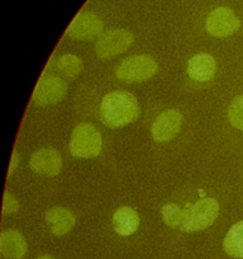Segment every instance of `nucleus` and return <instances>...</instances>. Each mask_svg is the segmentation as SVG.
Returning <instances> with one entry per match:
<instances>
[{"mask_svg":"<svg viewBox=\"0 0 243 259\" xmlns=\"http://www.w3.org/2000/svg\"><path fill=\"white\" fill-rule=\"evenodd\" d=\"M99 114L106 127L120 128L137 121L141 107L137 98L130 92L113 91L101 99Z\"/></svg>","mask_w":243,"mask_h":259,"instance_id":"1","label":"nucleus"},{"mask_svg":"<svg viewBox=\"0 0 243 259\" xmlns=\"http://www.w3.org/2000/svg\"><path fill=\"white\" fill-rule=\"evenodd\" d=\"M103 136L98 127L89 122L79 123L71 134L69 150L76 159H91L100 154Z\"/></svg>","mask_w":243,"mask_h":259,"instance_id":"2","label":"nucleus"},{"mask_svg":"<svg viewBox=\"0 0 243 259\" xmlns=\"http://www.w3.org/2000/svg\"><path fill=\"white\" fill-rule=\"evenodd\" d=\"M157 70V61L151 55H133L122 60L115 69V75L126 83H145L152 79Z\"/></svg>","mask_w":243,"mask_h":259,"instance_id":"3","label":"nucleus"},{"mask_svg":"<svg viewBox=\"0 0 243 259\" xmlns=\"http://www.w3.org/2000/svg\"><path fill=\"white\" fill-rule=\"evenodd\" d=\"M219 215V202L215 198L205 197L198 201L189 211L185 212L184 224L180 230L195 233L210 228Z\"/></svg>","mask_w":243,"mask_h":259,"instance_id":"4","label":"nucleus"},{"mask_svg":"<svg viewBox=\"0 0 243 259\" xmlns=\"http://www.w3.org/2000/svg\"><path fill=\"white\" fill-rule=\"evenodd\" d=\"M133 41H135V36L128 29H110L99 36L95 44V52L100 59H111L127 51L132 46Z\"/></svg>","mask_w":243,"mask_h":259,"instance_id":"5","label":"nucleus"},{"mask_svg":"<svg viewBox=\"0 0 243 259\" xmlns=\"http://www.w3.org/2000/svg\"><path fill=\"white\" fill-rule=\"evenodd\" d=\"M242 26L240 19L227 7H218L208 16L205 27L210 36L215 38H227L234 34Z\"/></svg>","mask_w":243,"mask_h":259,"instance_id":"6","label":"nucleus"},{"mask_svg":"<svg viewBox=\"0 0 243 259\" xmlns=\"http://www.w3.org/2000/svg\"><path fill=\"white\" fill-rule=\"evenodd\" d=\"M68 94V83L58 76L48 75L42 79L34 91L32 101L38 107L59 103Z\"/></svg>","mask_w":243,"mask_h":259,"instance_id":"7","label":"nucleus"},{"mask_svg":"<svg viewBox=\"0 0 243 259\" xmlns=\"http://www.w3.org/2000/svg\"><path fill=\"white\" fill-rule=\"evenodd\" d=\"M181 126H183V114L176 109H166L153 121L151 135L156 143H168L180 133Z\"/></svg>","mask_w":243,"mask_h":259,"instance_id":"8","label":"nucleus"},{"mask_svg":"<svg viewBox=\"0 0 243 259\" xmlns=\"http://www.w3.org/2000/svg\"><path fill=\"white\" fill-rule=\"evenodd\" d=\"M29 168L41 176L56 177L63 170V158L54 148L38 149L31 155Z\"/></svg>","mask_w":243,"mask_h":259,"instance_id":"9","label":"nucleus"},{"mask_svg":"<svg viewBox=\"0 0 243 259\" xmlns=\"http://www.w3.org/2000/svg\"><path fill=\"white\" fill-rule=\"evenodd\" d=\"M104 24L98 16L90 12H85L76 17L73 23L69 26L66 34L74 39L90 41L101 34Z\"/></svg>","mask_w":243,"mask_h":259,"instance_id":"10","label":"nucleus"},{"mask_svg":"<svg viewBox=\"0 0 243 259\" xmlns=\"http://www.w3.org/2000/svg\"><path fill=\"white\" fill-rule=\"evenodd\" d=\"M217 73V61L209 54L194 55L188 61V75L200 83L212 80Z\"/></svg>","mask_w":243,"mask_h":259,"instance_id":"11","label":"nucleus"},{"mask_svg":"<svg viewBox=\"0 0 243 259\" xmlns=\"http://www.w3.org/2000/svg\"><path fill=\"white\" fill-rule=\"evenodd\" d=\"M27 240L21 231L8 229L0 235V253L4 258L23 259L27 254Z\"/></svg>","mask_w":243,"mask_h":259,"instance_id":"12","label":"nucleus"},{"mask_svg":"<svg viewBox=\"0 0 243 259\" xmlns=\"http://www.w3.org/2000/svg\"><path fill=\"white\" fill-rule=\"evenodd\" d=\"M46 223L51 226V233L56 236H64L70 233L76 224L75 215L71 210L54 206L46 212Z\"/></svg>","mask_w":243,"mask_h":259,"instance_id":"13","label":"nucleus"},{"mask_svg":"<svg viewBox=\"0 0 243 259\" xmlns=\"http://www.w3.org/2000/svg\"><path fill=\"white\" fill-rule=\"evenodd\" d=\"M113 228L120 236H131L140 228V216L135 208L130 206L119 207L111 218Z\"/></svg>","mask_w":243,"mask_h":259,"instance_id":"14","label":"nucleus"},{"mask_svg":"<svg viewBox=\"0 0 243 259\" xmlns=\"http://www.w3.org/2000/svg\"><path fill=\"white\" fill-rule=\"evenodd\" d=\"M223 248L228 255L243 259V220L230 226L223 240Z\"/></svg>","mask_w":243,"mask_h":259,"instance_id":"15","label":"nucleus"},{"mask_svg":"<svg viewBox=\"0 0 243 259\" xmlns=\"http://www.w3.org/2000/svg\"><path fill=\"white\" fill-rule=\"evenodd\" d=\"M56 66H57V71H58L64 78L75 80V79L80 75L81 71H83L84 64H83V60H81L79 56L68 54L59 57Z\"/></svg>","mask_w":243,"mask_h":259,"instance_id":"16","label":"nucleus"},{"mask_svg":"<svg viewBox=\"0 0 243 259\" xmlns=\"http://www.w3.org/2000/svg\"><path fill=\"white\" fill-rule=\"evenodd\" d=\"M161 216L167 226L173 229H181L184 224L185 212L181 210L180 206L175 205V203H166L161 208Z\"/></svg>","mask_w":243,"mask_h":259,"instance_id":"17","label":"nucleus"},{"mask_svg":"<svg viewBox=\"0 0 243 259\" xmlns=\"http://www.w3.org/2000/svg\"><path fill=\"white\" fill-rule=\"evenodd\" d=\"M228 119L234 128L243 131V94L230 102L228 108Z\"/></svg>","mask_w":243,"mask_h":259,"instance_id":"18","label":"nucleus"},{"mask_svg":"<svg viewBox=\"0 0 243 259\" xmlns=\"http://www.w3.org/2000/svg\"><path fill=\"white\" fill-rule=\"evenodd\" d=\"M19 208V202L13 194L6 192L4 193V202H3V213L4 215H9V213L17 212Z\"/></svg>","mask_w":243,"mask_h":259,"instance_id":"19","label":"nucleus"},{"mask_svg":"<svg viewBox=\"0 0 243 259\" xmlns=\"http://www.w3.org/2000/svg\"><path fill=\"white\" fill-rule=\"evenodd\" d=\"M19 161H21V156H19V154L17 153V151H14L13 153V156H12V160H11V165H9V171H8V178L12 176V174L16 171L17 166H18Z\"/></svg>","mask_w":243,"mask_h":259,"instance_id":"20","label":"nucleus"},{"mask_svg":"<svg viewBox=\"0 0 243 259\" xmlns=\"http://www.w3.org/2000/svg\"><path fill=\"white\" fill-rule=\"evenodd\" d=\"M36 259H54V258H53V256H51V255H47V254H44V255L37 256Z\"/></svg>","mask_w":243,"mask_h":259,"instance_id":"21","label":"nucleus"}]
</instances>
